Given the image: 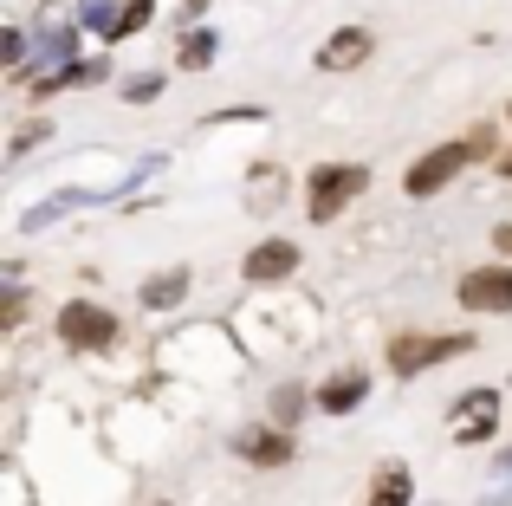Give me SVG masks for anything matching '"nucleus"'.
Returning <instances> with one entry per match:
<instances>
[{
	"instance_id": "412c9836",
	"label": "nucleus",
	"mask_w": 512,
	"mask_h": 506,
	"mask_svg": "<svg viewBox=\"0 0 512 506\" xmlns=\"http://www.w3.org/2000/svg\"><path fill=\"white\" fill-rule=\"evenodd\" d=\"M39 137H52V130H46V124H26V130H20V137H13V156H20V150H33V143H39Z\"/></svg>"
},
{
	"instance_id": "4468645a",
	"label": "nucleus",
	"mask_w": 512,
	"mask_h": 506,
	"mask_svg": "<svg viewBox=\"0 0 512 506\" xmlns=\"http://www.w3.org/2000/svg\"><path fill=\"white\" fill-rule=\"evenodd\" d=\"M214 52H221V39H214V33H188V39H182V52H175V59H182L188 72H201V65H214Z\"/></svg>"
},
{
	"instance_id": "f03ea898",
	"label": "nucleus",
	"mask_w": 512,
	"mask_h": 506,
	"mask_svg": "<svg viewBox=\"0 0 512 506\" xmlns=\"http://www.w3.org/2000/svg\"><path fill=\"white\" fill-rule=\"evenodd\" d=\"M357 189H370V169H357V163H325V169H312V182H305V215H312V221H331Z\"/></svg>"
},
{
	"instance_id": "9b49d317",
	"label": "nucleus",
	"mask_w": 512,
	"mask_h": 506,
	"mask_svg": "<svg viewBox=\"0 0 512 506\" xmlns=\"http://www.w3.org/2000/svg\"><path fill=\"white\" fill-rule=\"evenodd\" d=\"M182 292H188V266H169V273H150V279H143L137 299L150 305V312H169V305H182Z\"/></svg>"
},
{
	"instance_id": "f8f14e48",
	"label": "nucleus",
	"mask_w": 512,
	"mask_h": 506,
	"mask_svg": "<svg viewBox=\"0 0 512 506\" xmlns=\"http://www.w3.org/2000/svg\"><path fill=\"white\" fill-rule=\"evenodd\" d=\"M117 13H124L117 0H78V26H85V33H104V39H111L117 33Z\"/></svg>"
},
{
	"instance_id": "a211bd4d",
	"label": "nucleus",
	"mask_w": 512,
	"mask_h": 506,
	"mask_svg": "<svg viewBox=\"0 0 512 506\" xmlns=\"http://www.w3.org/2000/svg\"><path fill=\"white\" fill-rule=\"evenodd\" d=\"M104 72H111L104 59H85V65H65V72H52V78H59V85H98Z\"/></svg>"
},
{
	"instance_id": "6ab92c4d",
	"label": "nucleus",
	"mask_w": 512,
	"mask_h": 506,
	"mask_svg": "<svg viewBox=\"0 0 512 506\" xmlns=\"http://www.w3.org/2000/svg\"><path fill=\"white\" fill-rule=\"evenodd\" d=\"M156 91H163V78H156V72H137V78H124V98H130V104H150Z\"/></svg>"
},
{
	"instance_id": "ddd939ff",
	"label": "nucleus",
	"mask_w": 512,
	"mask_h": 506,
	"mask_svg": "<svg viewBox=\"0 0 512 506\" xmlns=\"http://www.w3.org/2000/svg\"><path fill=\"white\" fill-rule=\"evenodd\" d=\"M370 506H409V474H402V468H383V474H376Z\"/></svg>"
},
{
	"instance_id": "aec40b11",
	"label": "nucleus",
	"mask_w": 512,
	"mask_h": 506,
	"mask_svg": "<svg viewBox=\"0 0 512 506\" xmlns=\"http://www.w3.org/2000/svg\"><path fill=\"white\" fill-rule=\"evenodd\" d=\"M0 59L20 65V59H26V33H7V39H0Z\"/></svg>"
},
{
	"instance_id": "9d476101",
	"label": "nucleus",
	"mask_w": 512,
	"mask_h": 506,
	"mask_svg": "<svg viewBox=\"0 0 512 506\" xmlns=\"http://www.w3.org/2000/svg\"><path fill=\"white\" fill-rule=\"evenodd\" d=\"M363 396H370V377H363V370H338V377L318 390V409H325V416H350Z\"/></svg>"
},
{
	"instance_id": "20e7f679",
	"label": "nucleus",
	"mask_w": 512,
	"mask_h": 506,
	"mask_svg": "<svg viewBox=\"0 0 512 506\" xmlns=\"http://www.w3.org/2000/svg\"><path fill=\"white\" fill-rule=\"evenodd\" d=\"M461 351H474V338H396L389 344V370H396V377H415V370L448 364V357H461Z\"/></svg>"
},
{
	"instance_id": "1a4fd4ad",
	"label": "nucleus",
	"mask_w": 512,
	"mask_h": 506,
	"mask_svg": "<svg viewBox=\"0 0 512 506\" xmlns=\"http://www.w3.org/2000/svg\"><path fill=\"white\" fill-rule=\"evenodd\" d=\"M234 448L247 461H260V468H286V461H292V435H279V429H240Z\"/></svg>"
},
{
	"instance_id": "b1692460",
	"label": "nucleus",
	"mask_w": 512,
	"mask_h": 506,
	"mask_svg": "<svg viewBox=\"0 0 512 506\" xmlns=\"http://www.w3.org/2000/svg\"><path fill=\"white\" fill-rule=\"evenodd\" d=\"M500 169H506V176H512V150H506V156H500Z\"/></svg>"
},
{
	"instance_id": "6e6552de",
	"label": "nucleus",
	"mask_w": 512,
	"mask_h": 506,
	"mask_svg": "<svg viewBox=\"0 0 512 506\" xmlns=\"http://www.w3.org/2000/svg\"><path fill=\"white\" fill-rule=\"evenodd\" d=\"M292 266H299V247H292V241H260V247L247 253V279H253V286H266V279H286Z\"/></svg>"
},
{
	"instance_id": "4be33fe9",
	"label": "nucleus",
	"mask_w": 512,
	"mask_h": 506,
	"mask_svg": "<svg viewBox=\"0 0 512 506\" xmlns=\"http://www.w3.org/2000/svg\"><path fill=\"white\" fill-rule=\"evenodd\" d=\"M493 247H500V253H512V221H506L500 234H493Z\"/></svg>"
},
{
	"instance_id": "2eb2a0df",
	"label": "nucleus",
	"mask_w": 512,
	"mask_h": 506,
	"mask_svg": "<svg viewBox=\"0 0 512 506\" xmlns=\"http://www.w3.org/2000/svg\"><path fill=\"white\" fill-rule=\"evenodd\" d=\"M150 13H156V0H124V13H117V33H111V39L143 33V26H150Z\"/></svg>"
},
{
	"instance_id": "f3484780",
	"label": "nucleus",
	"mask_w": 512,
	"mask_h": 506,
	"mask_svg": "<svg viewBox=\"0 0 512 506\" xmlns=\"http://www.w3.org/2000/svg\"><path fill=\"white\" fill-rule=\"evenodd\" d=\"M39 52H46V59H72V52H78V33H72V26H52V33L39 39Z\"/></svg>"
},
{
	"instance_id": "423d86ee",
	"label": "nucleus",
	"mask_w": 512,
	"mask_h": 506,
	"mask_svg": "<svg viewBox=\"0 0 512 506\" xmlns=\"http://www.w3.org/2000/svg\"><path fill=\"white\" fill-rule=\"evenodd\" d=\"M493 422H500V396H493V390H474L461 403V416H454V435H461V442H487Z\"/></svg>"
},
{
	"instance_id": "39448f33",
	"label": "nucleus",
	"mask_w": 512,
	"mask_h": 506,
	"mask_svg": "<svg viewBox=\"0 0 512 506\" xmlns=\"http://www.w3.org/2000/svg\"><path fill=\"white\" fill-rule=\"evenodd\" d=\"M461 305L467 312H512V273L506 266H480L461 279Z\"/></svg>"
},
{
	"instance_id": "dca6fc26",
	"label": "nucleus",
	"mask_w": 512,
	"mask_h": 506,
	"mask_svg": "<svg viewBox=\"0 0 512 506\" xmlns=\"http://www.w3.org/2000/svg\"><path fill=\"white\" fill-rule=\"evenodd\" d=\"M299 409H305V390L299 383H279L273 390V422H299Z\"/></svg>"
},
{
	"instance_id": "f257e3e1",
	"label": "nucleus",
	"mask_w": 512,
	"mask_h": 506,
	"mask_svg": "<svg viewBox=\"0 0 512 506\" xmlns=\"http://www.w3.org/2000/svg\"><path fill=\"white\" fill-rule=\"evenodd\" d=\"M487 150H493V137H487V130H474V137H454V143H441V150H428L422 163H409L402 189H409V195H435V189H448V182L461 176L467 163H480Z\"/></svg>"
},
{
	"instance_id": "7ed1b4c3",
	"label": "nucleus",
	"mask_w": 512,
	"mask_h": 506,
	"mask_svg": "<svg viewBox=\"0 0 512 506\" xmlns=\"http://www.w3.org/2000/svg\"><path fill=\"white\" fill-rule=\"evenodd\" d=\"M59 338L78 344V351H104V344L117 338V318L91 299H72V305H59Z\"/></svg>"
},
{
	"instance_id": "5701e85b",
	"label": "nucleus",
	"mask_w": 512,
	"mask_h": 506,
	"mask_svg": "<svg viewBox=\"0 0 512 506\" xmlns=\"http://www.w3.org/2000/svg\"><path fill=\"white\" fill-rule=\"evenodd\" d=\"M500 474H512V448H506V455H500Z\"/></svg>"
},
{
	"instance_id": "0eeeda50",
	"label": "nucleus",
	"mask_w": 512,
	"mask_h": 506,
	"mask_svg": "<svg viewBox=\"0 0 512 506\" xmlns=\"http://www.w3.org/2000/svg\"><path fill=\"white\" fill-rule=\"evenodd\" d=\"M370 59V33L363 26H344V33H331L325 46H318V65L325 72H350V65H363Z\"/></svg>"
}]
</instances>
